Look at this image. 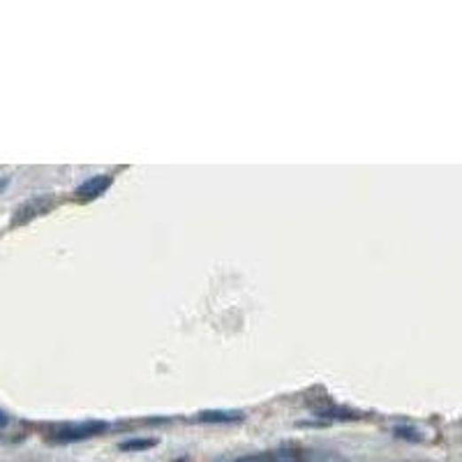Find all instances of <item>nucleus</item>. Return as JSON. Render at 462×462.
Returning <instances> with one entry per match:
<instances>
[{"instance_id":"4","label":"nucleus","mask_w":462,"mask_h":462,"mask_svg":"<svg viewBox=\"0 0 462 462\" xmlns=\"http://www.w3.org/2000/svg\"><path fill=\"white\" fill-rule=\"evenodd\" d=\"M243 419V411H231V410H206L200 411L197 421L200 423H234Z\"/></svg>"},{"instance_id":"5","label":"nucleus","mask_w":462,"mask_h":462,"mask_svg":"<svg viewBox=\"0 0 462 462\" xmlns=\"http://www.w3.org/2000/svg\"><path fill=\"white\" fill-rule=\"evenodd\" d=\"M270 462H301V456L294 449H278L270 453Z\"/></svg>"},{"instance_id":"8","label":"nucleus","mask_w":462,"mask_h":462,"mask_svg":"<svg viewBox=\"0 0 462 462\" xmlns=\"http://www.w3.org/2000/svg\"><path fill=\"white\" fill-rule=\"evenodd\" d=\"M236 462H270V453L269 450H259V453H250V456L239 458Z\"/></svg>"},{"instance_id":"1","label":"nucleus","mask_w":462,"mask_h":462,"mask_svg":"<svg viewBox=\"0 0 462 462\" xmlns=\"http://www.w3.org/2000/svg\"><path fill=\"white\" fill-rule=\"evenodd\" d=\"M109 423L105 421H79V423H60L49 430V439L56 444H72V442H83V439L98 437V435L106 433Z\"/></svg>"},{"instance_id":"3","label":"nucleus","mask_w":462,"mask_h":462,"mask_svg":"<svg viewBox=\"0 0 462 462\" xmlns=\"http://www.w3.org/2000/svg\"><path fill=\"white\" fill-rule=\"evenodd\" d=\"M114 183V176L109 174H98V176H90L88 181H83L79 188L74 190V197L79 201H93L98 197L106 192V190L112 188Z\"/></svg>"},{"instance_id":"9","label":"nucleus","mask_w":462,"mask_h":462,"mask_svg":"<svg viewBox=\"0 0 462 462\" xmlns=\"http://www.w3.org/2000/svg\"><path fill=\"white\" fill-rule=\"evenodd\" d=\"M7 426H10V416H7V411L0 410V430H3V427H7Z\"/></svg>"},{"instance_id":"7","label":"nucleus","mask_w":462,"mask_h":462,"mask_svg":"<svg viewBox=\"0 0 462 462\" xmlns=\"http://www.w3.org/2000/svg\"><path fill=\"white\" fill-rule=\"evenodd\" d=\"M393 433H395V437L410 439V442H419V439H421L419 430H414V427H407V426H398L395 430H393Z\"/></svg>"},{"instance_id":"6","label":"nucleus","mask_w":462,"mask_h":462,"mask_svg":"<svg viewBox=\"0 0 462 462\" xmlns=\"http://www.w3.org/2000/svg\"><path fill=\"white\" fill-rule=\"evenodd\" d=\"M155 446V439H129L121 444V450H146Z\"/></svg>"},{"instance_id":"2","label":"nucleus","mask_w":462,"mask_h":462,"mask_svg":"<svg viewBox=\"0 0 462 462\" xmlns=\"http://www.w3.org/2000/svg\"><path fill=\"white\" fill-rule=\"evenodd\" d=\"M56 206L53 197L49 194H40V197H33V200L24 201V204L19 206L17 211H14V220H12V227H21V224H28L30 220H35V217L44 215L49 213Z\"/></svg>"}]
</instances>
